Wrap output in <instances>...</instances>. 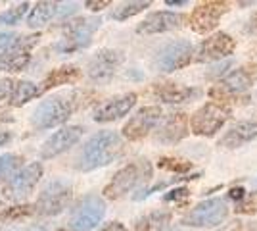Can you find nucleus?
Wrapping results in <instances>:
<instances>
[{"instance_id": "412c9836", "label": "nucleus", "mask_w": 257, "mask_h": 231, "mask_svg": "<svg viewBox=\"0 0 257 231\" xmlns=\"http://www.w3.org/2000/svg\"><path fill=\"white\" fill-rule=\"evenodd\" d=\"M186 135H188V116L184 112H177V114H171L167 120L163 121V125L158 129L156 139L160 143L173 144L179 143Z\"/></svg>"}, {"instance_id": "f3484780", "label": "nucleus", "mask_w": 257, "mask_h": 231, "mask_svg": "<svg viewBox=\"0 0 257 231\" xmlns=\"http://www.w3.org/2000/svg\"><path fill=\"white\" fill-rule=\"evenodd\" d=\"M83 131H85V129H83L81 125H67V127H62L60 131H56L54 135H50V137L44 141L43 148H41V158L50 160L54 156L69 150L73 144L79 143Z\"/></svg>"}, {"instance_id": "9d476101", "label": "nucleus", "mask_w": 257, "mask_h": 231, "mask_svg": "<svg viewBox=\"0 0 257 231\" xmlns=\"http://www.w3.org/2000/svg\"><path fill=\"white\" fill-rule=\"evenodd\" d=\"M194 54V46L184 39L179 41H173V43L165 44L160 50V54L156 56V67L163 71V73H169V71H177L181 67L188 66Z\"/></svg>"}, {"instance_id": "ddd939ff", "label": "nucleus", "mask_w": 257, "mask_h": 231, "mask_svg": "<svg viewBox=\"0 0 257 231\" xmlns=\"http://www.w3.org/2000/svg\"><path fill=\"white\" fill-rule=\"evenodd\" d=\"M161 116H163V112H161L160 106H144V108H140L123 125V137L128 139V141H140V139H144L160 123Z\"/></svg>"}, {"instance_id": "7ed1b4c3", "label": "nucleus", "mask_w": 257, "mask_h": 231, "mask_svg": "<svg viewBox=\"0 0 257 231\" xmlns=\"http://www.w3.org/2000/svg\"><path fill=\"white\" fill-rule=\"evenodd\" d=\"M150 177H152L150 162L148 160H135V162L127 164L125 168H121L117 174L113 176V179L104 189V195L107 198H111V200L123 198L133 189L142 185L144 181H148Z\"/></svg>"}, {"instance_id": "cd10ccee", "label": "nucleus", "mask_w": 257, "mask_h": 231, "mask_svg": "<svg viewBox=\"0 0 257 231\" xmlns=\"http://www.w3.org/2000/svg\"><path fill=\"white\" fill-rule=\"evenodd\" d=\"M33 212H35V206H31V204L12 206V208H6L0 214V221H2V223H14V221L27 220V218L33 216Z\"/></svg>"}, {"instance_id": "6ab92c4d", "label": "nucleus", "mask_w": 257, "mask_h": 231, "mask_svg": "<svg viewBox=\"0 0 257 231\" xmlns=\"http://www.w3.org/2000/svg\"><path fill=\"white\" fill-rule=\"evenodd\" d=\"M184 22L182 14H175V12H154L148 18H144V22L139 23L137 31L140 35H156L165 33V31H173L179 29Z\"/></svg>"}, {"instance_id": "c9c22d12", "label": "nucleus", "mask_w": 257, "mask_h": 231, "mask_svg": "<svg viewBox=\"0 0 257 231\" xmlns=\"http://www.w3.org/2000/svg\"><path fill=\"white\" fill-rule=\"evenodd\" d=\"M186 197H188V191L184 187H181V189H173L171 193H167L165 200L169 202V200H181V198H186Z\"/></svg>"}, {"instance_id": "dca6fc26", "label": "nucleus", "mask_w": 257, "mask_h": 231, "mask_svg": "<svg viewBox=\"0 0 257 231\" xmlns=\"http://www.w3.org/2000/svg\"><path fill=\"white\" fill-rule=\"evenodd\" d=\"M123 64V54L119 50H111V48H104L92 56V60L88 62V77L96 83H104L109 81L115 75L117 67Z\"/></svg>"}, {"instance_id": "6e6552de", "label": "nucleus", "mask_w": 257, "mask_h": 231, "mask_svg": "<svg viewBox=\"0 0 257 231\" xmlns=\"http://www.w3.org/2000/svg\"><path fill=\"white\" fill-rule=\"evenodd\" d=\"M228 216V206L221 198H209L200 204H196L184 218L182 223L190 227H213L221 225Z\"/></svg>"}, {"instance_id": "393cba45", "label": "nucleus", "mask_w": 257, "mask_h": 231, "mask_svg": "<svg viewBox=\"0 0 257 231\" xmlns=\"http://www.w3.org/2000/svg\"><path fill=\"white\" fill-rule=\"evenodd\" d=\"M56 14H58V2H37L35 8L27 16V25L41 27V25L50 22Z\"/></svg>"}, {"instance_id": "79ce46f5", "label": "nucleus", "mask_w": 257, "mask_h": 231, "mask_svg": "<svg viewBox=\"0 0 257 231\" xmlns=\"http://www.w3.org/2000/svg\"><path fill=\"white\" fill-rule=\"evenodd\" d=\"M165 4H167V6H184L186 0H167Z\"/></svg>"}, {"instance_id": "c85d7f7f", "label": "nucleus", "mask_w": 257, "mask_h": 231, "mask_svg": "<svg viewBox=\"0 0 257 231\" xmlns=\"http://www.w3.org/2000/svg\"><path fill=\"white\" fill-rule=\"evenodd\" d=\"M22 162L23 158L20 154H4V156H0V181L14 176L16 170L22 166Z\"/></svg>"}, {"instance_id": "c03bdc74", "label": "nucleus", "mask_w": 257, "mask_h": 231, "mask_svg": "<svg viewBox=\"0 0 257 231\" xmlns=\"http://www.w3.org/2000/svg\"><path fill=\"white\" fill-rule=\"evenodd\" d=\"M25 231H50L48 227H44V225H33V227H29V229Z\"/></svg>"}, {"instance_id": "b1692460", "label": "nucleus", "mask_w": 257, "mask_h": 231, "mask_svg": "<svg viewBox=\"0 0 257 231\" xmlns=\"http://www.w3.org/2000/svg\"><path fill=\"white\" fill-rule=\"evenodd\" d=\"M171 214L169 212H152L137 220L135 227L139 231H169Z\"/></svg>"}, {"instance_id": "a19ab883", "label": "nucleus", "mask_w": 257, "mask_h": 231, "mask_svg": "<svg viewBox=\"0 0 257 231\" xmlns=\"http://www.w3.org/2000/svg\"><path fill=\"white\" fill-rule=\"evenodd\" d=\"M10 139H12L10 131H6V129H2V127H0V146H2V144H6Z\"/></svg>"}, {"instance_id": "f704fd0d", "label": "nucleus", "mask_w": 257, "mask_h": 231, "mask_svg": "<svg viewBox=\"0 0 257 231\" xmlns=\"http://www.w3.org/2000/svg\"><path fill=\"white\" fill-rule=\"evenodd\" d=\"M75 2H64V4H58V16H69V14H73L77 10Z\"/></svg>"}, {"instance_id": "a211bd4d", "label": "nucleus", "mask_w": 257, "mask_h": 231, "mask_svg": "<svg viewBox=\"0 0 257 231\" xmlns=\"http://www.w3.org/2000/svg\"><path fill=\"white\" fill-rule=\"evenodd\" d=\"M137 104V95L135 93H127V95H119L113 97L102 106H98L94 112V121L98 123H107V121H115L123 116H127L128 112L135 108Z\"/></svg>"}, {"instance_id": "473e14b6", "label": "nucleus", "mask_w": 257, "mask_h": 231, "mask_svg": "<svg viewBox=\"0 0 257 231\" xmlns=\"http://www.w3.org/2000/svg\"><path fill=\"white\" fill-rule=\"evenodd\" d=\"M14 81L12 79H0V100H6L12 95Z\"/></svg>"}, {"instance_id": "2f4dec72", "label": "nucleus", "mask_w": 257, "mask_h": 231, "mask_svg": "<svg viewBox=\"0 0 257 231\" xmlns=\"http://www.w3.org/2000/svg\"><path fill=\"white\" fill-rule=\"evenodd\" d=\"M236 212H240V214H253V212H257V191L244 197L242 202H238Z\"/></svg>"}, {"instance_id": "39448f33", "label": "nucleus", "mask_w": 257, "mask_h": 231, "mask_svg": "<svg viewBox=\"0 0 257 231\" xmlns=\"http://www.w3.org/2000/svg\"><path fill=\"white\" fill-rule=\"evenodd\" d=\"M71 197H73V187L69 181H65V179L48 181L37 198L35 212L41 216H56L64 208H67V204L71 202Z\"/></svg>"}, {"instance_id": "1a4fd4ad", "label": "nucleus", "mask_w": 257, "mask_h": 231, "mask_svg": "<svg viewBox=\"0 0 257 231\" xmlns=\"http://www.w3.org/2000/svg\"><path fill=\"white\" fill-rule=\"evenodd\" d=\"M43 177V164L41 162H33V164L22 168L18 174L10 177V181L4 185L2 193L8 200H23L37 187L39 179Z\"/></svg>"}, {"instance_id": "4468645a", "label": "nucleus", "mask_w": 257, "mask_h": 231, "mask_svg": "<svg viewBox=\"0 0 257 231\" xmlns=\"http://www.w3.org/2000/svg\"><path fill=\"white\" fill-rule=\"evenodd\" d=\"M226 12H228L226 2H202L194 8L190 16V27L200 35L209 33L217 27L221 16H225Z\"/></svg>"}, {"instance_id": "f8f14e48", "label": "nucleus", "mask_w": 257, "mask_h": 231, "mask_svg": "<svg viewBox=\"0 0 257 231\" xmlns=\"http://www.w3.org/2000/svg\"><path fill=\"white\" fill-rule=\"evenodd\" d=\"M257 79V67L255 66H242L230 71L228 75H225V79L211 89V97H219V100L225 97H232V95H240L246 93L247 89L253 85V81Z\"/></svg>"}, {"instance_id": "a878e982", "label": "nucleus", "mask_w": 257, "mask_h": 231, "mask_svg": "<svg viewBox=\"0 0 257 231\" xmlns=\"http://www.w3.org/2000/svg\"><path fill=\"white\" fill-rule=\"evenodd\" d=\"M39 95H41V87H37L33 81H18L12 87L10 102L12 106H23Z\"/></svg>"}, {"instance_id": "4be33fe9", "label": "nucleus", "mask_w": 257, "mask_h": 231, "mask_svg": "<svg viewBox=\"0 0 257 231\" xmlns=\"http://www.w3.org/2000/svg\"><path fill=\"white\" fill-rule=\"evenodd\" d=\"M257 139V121H240L230 127L221 139V146L225 148H238L242 144Z\"/></svg>"}, {"instance_id": "e433bc0d", "label": "nucleus", "mask_w": 257, "mask_h": 231, "mask_svg": "<svg viewBox=\"0 0 257 231\" xmlns=\"http://www.w3.org/2000/svg\"><path fill=\"white\" fill-rule=\"evenodd\" d=\"M85 6L88 8V10L98 12V10H102V8H107V6H109V0H100V2H96V0H88V2H85Z\"/></svg>"}, {"instance_id": "5701e85b", "label": "nucleus", "mask_w": 257, "mask_h": 231, "mask_svg": "<svg viewBox=\"0 0 257 231\" xmlns=\"http://www.w3.org/2000/svg\"><path fill=\"white\" fill-rule=\"evenodd\" d=\"M81 77V69L75 66H62L52 69L48 75L44 77L43 87H41V93L48 91V89H54L58 85H67V83H75L77 79Z\"/></svg>"}, {"instance_id": "9b49d317", "label": "nucleus", "mask_w": 257, "mask_h": 231, "mask_svg": "<svg viewBox=\"0 0 257 231\" xmlns=\"http://www.w3.org/2000/svg\"><path fill=\"white\" fill-rule=\"evenodd\" d=\"M41 35L35 33L31 37H18L10 48L0 56V71H22L31 62V50L39 43Z\"/></svg>"}, {"instance_id": "bb28decb", "label": "nucleus", "mask_w": 257, "mask_h": 231, "mask_svg": "<svg viewBox=\"0 0 257 231\" xmlns=\"http://www.w3.org/2000/svg\"><path fill=\"white\" fill-rule=\"evenodd\" d=\"M146 8H150V2H148V0H140V2H123V4H119L117 8H113L111 18L117 20V22H123V20H128V18L137 16V14H140V12L146 10Z\"/></svg>"}, {"instance_id": "aec40b11", "label": "nucleus", "mask_w": 257, "mask_h": 231, "mask_svg": "<svg viewBox=\"0 0 257 231\" xmlns=\"http://www.w3.org/2000/svg\"><path fill=\"white\" fill-rule=\"evenodd\" d=\"M152 93L161 100V102H167V104H182V102H188V100L200 97V89L194 87H184L181 83H156Z\"/></svg>"}, {"instance_id": "20e7f679", "label": "nucleus", "mask_w": 257, "mask_h": 231, "mask_svg": "<svg viewBox=\"0 0 257 231\" xmlns=\"http://www.w3.org/2000/svg\"><path fill=\"white\" fill-rule=\"evenodd\" d=\"M100 23H102L100 18H77L73 22H69L64 27V37L56 44V50L71 54L81 48H86L92 41L94 31L100 27Z\"/></svg>"}, {"instance_id": "ea45409f", "label": "nucleus", "mask_w": 257, "mask_h": 231, "mask_svg": "<svg viewBox=\"0 0 257 231\" xmlns=\"http://www.w3.org/2000/svg\"><path fill=\"white\" fill-rule=\"evenodd\" d=\"M247 31H249V33H253V35H257V12L251 16V20H249V23H247Z\"/></svg>"}, {"instance_id": "c756f323", "label": "nucleus", "mask_w": 257, "mask_h": 231, "mask_svg": "<svg viewBox=\"0 0 257 231\" xmlns=\"http://www.w3.org/2000/svg\"><path fill=\"white\" fill-rule=\"evenodd\" d=\"M29 10V4L27 2H22V4H16L12 6L10 10L2 12L0 14V25H16L23 18V14Z\"/></svg>"}, {"instance_id": "72a5a7b5", "label": "nucleus", "mask_w": 257, "mask_h": 231, "mask_svg": "<svg viewBox=\"0 0 257 231\" xmlns=\"http://www.w3.org/2000/svg\"><path fill=\"white\" fill-rule=\"evenodd\" d=\"M18 39V35L16 33H0V50H8L12 44H14V41Z\"/></svg>"}, {"instance_id": "58836bf2", "label": "nucleus", "mask_w": 257, "mask_h": 231, "mask_svg": "<svg viewBox=\"0 0 257 231\" xmlns=\"http://www.w3.org/2000/svg\"><path fill=\"white\" fill-rule=\"evenodd\" d=\"M228 197L232 198V200H238V202H242V200H244V197H246V195H244V189H242V187H238V189H232V191L228 193Z\"/></svg>"}, {"instance_id": "f03ea898", "label": "nucleus", "mask_w": 257, "mask_h": 231, "mask_svg": "<svg viewBox=\"0 0 257 231\" xmlns=\"http://www.w3.org/2000/svg\"><path fill=\"white\" fill-rule=\"evenodd\" d=\"M77 102L73 95H54L43 100L37 110L33 112V127L35 129H50L56 125H62L71 118L75 112Z\"/></svg>"}, {"instance_id": "0eeeda50", "label": "nucleus", "mask_w": 257, "mask_h": 231, "mask_svg": "<svg viewBox=\"0 0 257 231\" xmlns=\"http://www.w3.org/2000/svg\"><path fill=\"white\" fill-rule=\"evenodd\" d=\"M106 216V202L98 195H86L75 204L69 216L71 231H90Z\"/></svg>"}, {"instance_id": "2eb2a0df", "label": "nucleus", "mask_w": 257, "mask_h": 231, "mask_svg": "<svg viewBox=\"0 0 257 231\" xmlns=\"http://www.w3.org/2000/svg\"><path fill=\"white\" fill-rule=\"evenodd\" d=\"M236 41L228 33H215L211 37H207L205 41H202V44L198 46L194 60L196 62H215L226 58L234 52Z\"/></svg>"}, {"instance_id": "7c9ffc66", "label": "nucleus", "mask_w": 257, "mask_h": 231, "mask_svg": "<svg viewBox=\"0 0 257 231\" xmlns=\"http://www.w3.org/2000/svg\"><path fill=\"white\" fill-rule=\"evenodd\" d=\"M161 170H169V172H175V174H184L192 168V162H186V160H181V158H161L160 164H158Z\"/></svg>"}, {"instance_id": "4c0bfd02", "label": "nucleus", "mask_w": 257, "mask_h": 231, "mask_svg": "<svg viewBox=\"0 0 257 231\" xmlns=\"http://www.w3.org/2000/svg\"><path fill=\"white\" fill-rule=\"evenodd\" d=\"M100 231H128L123 223H119V221H111V223H107L106 227H102Z\"/></svg>"}, {"instance_id": "37998d69", "label": "nucleus", "mask_w": 257, "mask_h": 231, "mask_svg": "<svg viewBox=\"0 0 257 231\" xmlns=\"http://www.w3.org/2000/svg\"><path fill=\"white\" fill-rule=\"evenodd\" d=\"M0 121H12V116L6 110H0Z\"/></svg>"}, {"instance_id": "f257e3e1", "label": "nucleus", "mask_w": 257, "mask_h": 231, "mask_svg": "<svg viewBox=\"0 0 257 231\" xmlns=\"http://www.w3.org/2000/svg\"><path fill=\"white\" fill-rule=\"evenodd\" d=\"M123 152V139L115 131H100L85 143L79 154L77 168L81 172H92L111 164Z\"/></svg>"}, {"instance_id": "423d86ee", "label": "nucleus", "mask_w": 257, "mask_h": 231, "mask_svg": "<svg viewBox=\"0 0 257 231\" xmlns=\"http://www.w3.org/2000/svg\"><path fill=\"white\" fill-rule=\"evenodd\" d=\"M230 116V110L219 104V102H207L202 108L192 114V118L188 120V127L194 135L200 137H213L215 133L219 131L226 123Z\"/></svg>"}]
</instances>
